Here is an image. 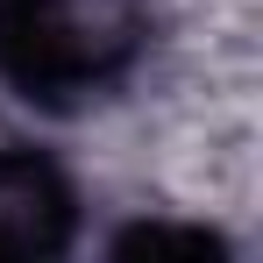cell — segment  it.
Listing matches in <instances>:
<instances>
[{
  "label": "cell",
  "mask_w": 263,
  "mask_h": 263,
  "mask_svg": "<svg viewBox=\"0 0 263 263\" xmlns=\"http://www.w3.org/2000/svg\"><path fill=\"white\" fill-rule=\"evenodd\" d=\"M57 178L43 164H22V157H0V249H50L57 242Z\"/></svg>",
  "instance_id": "obj_2"
},
{
  "label": "cell",
  "mask_w": 263,
  "mask_h": 263,
  "mask_svg": "<svg viewBox=\"0 0 263 263\" xmlns=\"http://www.w3.org/2000/svg\"><path fill=\"white\" fill-rule=\"evenodd\" d=\"M135 43L128 0H0V50L36 86H92Z\"/></svg>",
  "instance_id": "obj_1"
}]
</instances>
